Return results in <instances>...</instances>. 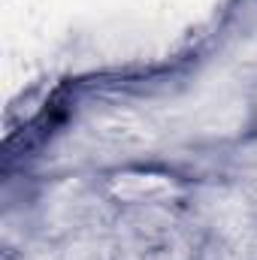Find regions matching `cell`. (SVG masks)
I'll use <instances>...</instances> for the list:
<instances>
[{
	"mask_svg": "<svg viewBox=\"0 0 257 260\" xmlns=\"http://www.w3.org/2000/svg\"><path fill=\"white\" fill-rule=\"evenodd\" d=\"M100 194L118 209H170L188 200L191 182L173 167L127 160L100 176Z\"/></svg>",
	"mask_w": 257,
	"mask_h": 260,
	"instance_id": "cell-1",
	"label": "cell"
},
{
	"mask_svg": "<svg viewBox=\"0 0 257 260\" xmlns=\"http://www.w3.org/2000/svg\"><path fill=\"white\" fill-rule=\"evenodd\" d=\"M197 242L191 236L173 233V236H160L157 242H151L145 248L142 260H197Z\"/></svg>",
	"mask_w": 257,
	"mask_h": 260,
	"instance_id": "cell-2",
	"label": "cell"
}]
</instances>
